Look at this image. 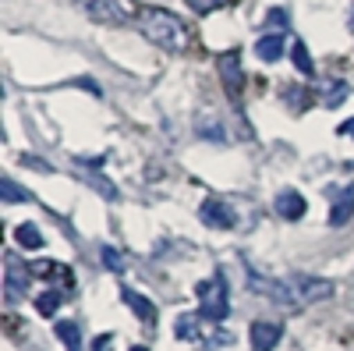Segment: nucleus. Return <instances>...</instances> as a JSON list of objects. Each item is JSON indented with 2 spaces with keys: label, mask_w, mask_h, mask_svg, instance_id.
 Segmentation results:
<instances>
[{
  "label": "nucleus",
  "mask_w": 354,
  "mask_h": 351,
  "mask_svg": "<svg viewBox=\"0 0 354 351\" xmlns=\"http://www.w3.org/2000/svg\"><path fill=\"white\" fill-rule=\"evenodd\" d=\"M248 287L266 295L270 302L283 305V309H305L315 302L333 298V280L326 277H305V273H290V277H262L255 270H248Z\"/></svg>",
  "instance_id": "1"
},
{
  "label": "nucleus",
  "mask_w": 354,
  "mask_h": 351,
  "mask_svg": "<svg viewBox=\"0 0 354 351\" xmlns=\"http://www.w3.org/2000/svg\"><path fill=\"white\" fill-rule=\"evenodd\" d=\"M138 28H142V36L163 46V50H181L185 46V25L177 21L170 11H160V8H142L138 11Z\"/></svg>",
  "instance_id": "2"
},
{
  "label": "nucleus",
  "mask_w": 354,
  "mask_h": 351,
  "mask_svg": "<svg viewBox=\"0 0 354 351\" xmlns=\"http://www.w3.org/2000/svg\"><path fill=\"white\" fill-rule=\"evenodd\" d=\"M198 295V316L209 319V323H223L230 316V298H227V277L213 273V280H202L195 287Z\"/></svg>",
  "instance_id": "3"
},
{
  "label": "nucleus",
  "mask_w": 354,
  "mask_h": 351,
  "mask_svg": "<svg viewBox=\"0 0 354 351\" xmlns=\"http://www.w3.org/2000/svg\"><path fill=\"white\" fill-rule=\"evenodd\" d=\"M32 267H21L15 255H8V273H4V295L8 302H21L28 295V284H32Z\"/></svg>",
  "instance_id": "4"
},
{
  "label": "nucleus",
  "mask_w": 354,
  "mask_h": 351,
  "mask_svg": "<svg viewBox=\"0 0 354 351\" xmlns=\"http://www.w3.org/2000/svg\"><path fill=\"white\" fill-rule=\"evenodd\" d=\"M198 217H202L205 227H213V231H230L234 224H238V217H234V210H230V202H223V199H205L202 206H198Z\"/></svg>",
  "instance_id": "5"
},
{
  "label": "nucleus",
  "mask_w": 354,
  "mask_h": 351,
  "mask_svg": "<svg viewBox=\"0 0 354 351\" xmlns=\"http://www.w3.org/2000/svg\"><path fill=\"white\" fill-rule=\"evenodd\" d=\"M220 78H223V89L230 100H238L241 96V85H245V71H241V53L238 50H230L220 57Z\"/></svg>",
  "instance_id": "6"
},
{
  "label": "nucleus",
  "mask_w": 354,
  "mask_h": 351,
  "mask_svg": "<svg viewBox=\"0 0 354 351\" xmlns=\"http://www.w3.org/2000/svg\"><path fill=\"white\" fill-rule=\"evenodd\" d=\"M280 337H283V327H277V323H252V330H248V341H252V351H273L277 344H280Z\"/></svg>",
  "instance_id": "7"
},
{
  "label": "nucleus",
  "mask_w": 354,
  "mask_h": 351,
  "mask_svg": "<svg viewBox=\"0 0 354 351\" xmlns=\"http://www.w3.org/2000/svg\"><path fill=\"white\" fill-rule=\"evenodd\" d=\"M78 4L85 8V15H93L96 21H121L124 11L117 0H78Z\"/></svg>",
  "instance_id": "8"
},
{
  "label": "nucleus",
  "mask_w": 354,
  "mask_h": 351,
  "mask_svg": "<svg viewBox=\"0 0 354 351\" xmlns=\"http://www.w3.org/2000/svg\"><path fill=\"white\" fill-rule=\"evenodd\" d=\"M283 46H287L283 33H270V36L255 39V53H259V61H266V64L280 61V57H283Z\"/></svg>",
  "instance_id": "9"
},
{
  "label": "nucleus",
  "mask_w": 354,
  "mask_h": 351,
  "mask_svg": "<svg viewBox=\"0 0 354 351\" xmlns=\"http://www.w3.org/2000/svg\"><path fill=\"white\" fill-rule=\"evenodd\" d=\"M121 295H124V302H128V309L142 319V323L145 327H153L156 323V309H153V302L149 298H145V295H138V291H131V287H124L121 291Z\"/></svg>",
  "instance_id": "10"
},
{
  "label": "nucleus",
  "mask_w": 354,
  "mask_h": 351,
  "mask_svg": "<svg viewBox=\"0 0 354 351\" xmlns=\"http://www.w3.org/2000/svg\"><path fill=\"white\" fill-rule=\"evenodd\" d=\"M277 213H280L283 220H301V217H305V199L294 192V188L280 192V195H277Z\"/></svg>",
  "instance_id": "11"
},
{
  "label": "nucleus",
  "mask_w": 354,
  "mask_h": 351,
  "mask_svg": "<svg viewBox=\"0 0 354 351\" xmlns=\"http://www.w3.org/2000/svg\"><path fill=\"white\" fill-rule=\"evenodd\" d=\"M351 217H354V185L344 188V195L333 202V210H330V227H344Z\"/></svg>",
  "instance_id": "12"
},
{
  "label": "nucleus",
  "mask_w": 354,
  "mask_h": 351,
  "mask_svg": "<svg viewBox=\"0 0 354 351\" xmlns=\"http://www.w3.org/2000/svg\"><path fill=\"white\" fill-rule=\"evenodd\" d=\"M15 242H18L21 249H28V252H36V249H43V245H46L36 224H18V227H15Z\"/></svg>",
  "instance_id": "13"
},
{
  "label": "nucleus",
  "mask_w": 354,
  "mask_h": 351,
  "mask_svg": "<svg viewBox=\"0 0 354 351\" xmlns=\"http://www.w3.org/2000/svg\"><path fill=\"white\" fill-rule=\"evenodd\" d=\"M57 337L64 341V348L68 351H82V330H78V323H71V319H57Z\"/></svg>",
  "instance_id": "14"
},
{
  "label": "nucleus",
  "mask_w": 354,
  "mask_h": 351,
  "mask_svg": "<svg viewBox=\"0 0 354 351\" xmlns=\"http://www.w3.org/2000/svg\"><path fill=\"white\" fill-rule=\"evenodd\" d=\"M290 61H294V68H298L305 78H312V75H315V64H312V57H308L305 43H294V46H290Z\"/></svg>",
  "instance_id": "15"
},
{
  "label": "nucleus",
  "mask_w": 354,
  "mask_h": 351,
  "mask_svg": "<svg viewBox=\"0 0 354 351\" xmlns=\"http://www.w3.org/2000/svg\"><path fill=\"white\" fill-rule=\"evenodd\" d=\"M0 202H4V206H11V202H28V192L18 188V181L4 178V181H0Z\"/></svg>",
  "instance_id": "16"
},
{
  "label": "nucleus",
  "mask_w": 354,
  "mask_h": 351,
  "mask_svg": "<svg viewBox=\"0 0 354 351\" xmlns=\"http://www.w3.org/2000/svg\"><path fill=\"white\" fill-rule=\"evenodd\" d=\"M100 259H103V267H106L110 273H121V270H124V259H121V252L110 249V245H103V249H100Z\"/></svg>",
  "instance_id": "17"
},
{
  "label": "nucleus",
  "mask_w": 354,
  "mask_h": 351,
  "mask_svg": "<svg viewBox=\"0 0 354 351\" xmlns=\"http://www.w3.org/2000/svg\"><path fill=\"white\" fill-rule=\"evenodd\" d=\"M61 291H46V295H39V302H36V309L43 312V316H53L57 309H61Z\"/></svg>",
  "instance_id": "18"
},
{
  "label": "nucleus",
  "mask_w": 354,
  "mask_h": 351,
  "mask_svg": "<svg viewBox=\"0 0 354 351\" xmlns=\"http://www.w3.org/2000/svg\"><path fill=\"white\" fill-rule=\"evenodd\" d=\"M344 96H347V82H330V89L322 93V103L337 107V103H344Z\"/></svg>",
  "instance_id": "19"
},
{
  "label": "nucleus",
  "mask_w": 354,
  "mask_h": 351,
  "mask_svg": "<svg viewBox=\"0 0 354 351\" xmlns=\"http://www.w3.org/2000/svg\"><path fill=\"white\" fill-rule=\"evenodd\" d=\"M198 319L195 316H181V319H177V337H181V341H195L198 337Z\"/></svg>",
  "instance_id": "20"
},
{
  "label": "nucleus",
  "mask_w": 354,
  "mask_h": 351,
  "mask_svg": "<svg viewBox=\"0 0 354 351\" xmlns=\"http://www.w3.org/2000/svg\"><path fill=\"white\" fill-rule=\"evenodd\" d=\"M220 4H227V0H188V8H192V11H198V15H205V11H216Z\"/></svg>",
  "instance_id": "21"
},
{
  "label": "nucleus",
  "mask_w": 354,
  "mask_h": 351,
  "mask_svg": "<svg viewBox=\"0 0 354 351\" xmlns=\"http://www.w3.org/2000/svg\"><path fill=\"white\" fill-rule=\"evenodd\" d=\"M287 21H290V18H287V8H273V11H270V25H283V28H287Z\"/></svg>",
  "instance_id": "22"
},
{
  "label": "nucleus",
  "mask_w": 354,
  "mask_h": 351,
  "mask_svg": "<svg viewBox=\"0 0 354 351\" xmlns=\"http://www.w3.org/2000/svg\"><path fill=\"white\" fill-rule=\"evenodd\" d=\"M337 132H340V135H351V138H354V117H351V121H344V125H340Z\"/></svg>",
  "instance_id": "23"
},
{
  "label": "nucleus",
  "mask_w": 354,
  "mask_h": 351,
  "mask_svg": "<svg viewBox=\"0 0 354 351\" xmlns=\"http://www.w3.org/2000/svg\"><path fill=\"white\" fill-rule=\"evenodd\" d=\"M131 351H149V348H142V344H135V348H131Z\"/></svg>",
  "instance_id": "24"
}]
</instances>
